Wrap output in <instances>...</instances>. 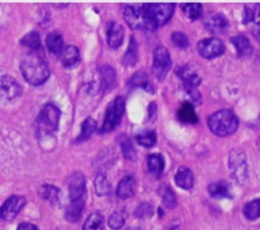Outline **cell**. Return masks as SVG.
Instances as JSON below:
<instances>
[{"mask_svg":"<svg viewBox=\"0 0 260 230\" xmlns=\"http://www.w3.org/2000/svg\"><path fill=\"white\" fill-rule=\"evenodd\" d=\"M94 188H96V192L99 196H106V195L110 194L111 191V184H110L109 179L105 174L100 173L99 176L94 179Z\"/></svg>","mask_w":260,"mask_h":230,"instance_id":"obj_30","label":"cell"},{"mask_svg":"<svg viewBox=\"0 0 260 230\" xmlns=\"http://www.w3.org/2000/svg\"><path fill=\"white\" fill-rule=\"evenodd\" d=\"M231 42L235 46V49H236L239 56H249V55H251L252 51H254V47H252L251 42L249 41L247 37L242 36V34L232 37Z\"/></svg>","mask_w":260,"mask_h":230,"instance_id":"obj_19","label":"cell"},{"mask_svg":"<svg viewBox=\"0 0 260 230\" xmlns=\"http://www.w3.org/2000/svg\"><path fill=\"white\" fill-rule=\"evenodd\" d=\"M129 87H138V88L141 87V88L147 89L149 93H153L152 92L153 89H152L151 82L148 81V78H147V75L144 72H138V74L133 75V78L129 81Z\"/></svg>","mask_w":260,"mask_h":230,"instance_id":"obj_32","label":"cell"},{"mask_svg":"<svg viewBox=\"0 0 260 230\" xmlns=\"http://www.w3.org/2000/svg\"><path fill=\"white\" fill-rule=\"evenodd\" d=\"M100 74H101V87L104 91H109L112 89L116 84V72H115L114 67L109 66V65H104L100 69Z\"/></svg>","mask_w":260,"mask_h":230,"instance_id":"obj_20","label":"cell"},{"mask_svg":"<svg viewBox=\"0 0 260 230\" xmlns=\"http://www.w3.org/2000/svg\"><path fill=\"white\" fill-rule=\"evenodd\" d=\"M69 200L77 201V200L86 199V178L81 172H74L68 181Z\"/></svg>","mask_w":260,"mask_h":230,"instance_id":"obj_11","label":"cell"},{"mask_svg":"<svg viewBox=\"0 0 260 230\" xmlns=\"http://www.w3.org/2000/svg\"><path fill=\"white\" fill-rule=\"evenodd\" d=\"M60 109L55 104L46 103L37 117L39 131L42 134H54L59 127Z\"/></svg>","mask_w":260,"mask_h":230,"instance_id":"obj_4","label":"cell"},{"mask_svg":"<svg viewBox=\"0 0 260 230\" xmlns=\"http://www.w3.org/2000/svg\"><path fill=\"white\" fill-rule=\"evenodd\" d=\"M84 202L86 199L77 200V201H71L67 210H65V219L71 222H77L81 219V215L84 209Z\"/></svg>","mask_w":260,"mask_h":230,"instance_id":"obj_21","label":"cell"},{"mask_svg":"<svg viewBox=\"0 0 260 230\" xmlns=\"http://www.w3.org/2000/svg\"><path fill=\"white\" fill-rule=\"evenodd\" d=\"M21 44L23 46L28 47L31 51H37L41 46V41H40V34L37 31H31L29 33H27L23 39L21 40Z\"/></svg>","mask_w":260,"mask_h":230,"instance_id":"obj_31","label":"cell"},{"mask_svg":"<svg viewBox=\"0 0 260 230\" xmlns=\"http://www.w3.org/2000/svg\"><path fill=\"white\" fill-rule=\"evenodd\" d=\"M46 46L52 54H60L64 46V40L59 32H50L46 37Z\"/></svg>","mask_w":260,"mask_h":230,"instance_id":"obj_25","label":"cell"},{"mask_svg":"<svg viewBox=\"0 0 260 230\" xmlns=\"http://www.w3.org/2000/svg\"><path fill=\"white\" fill-rule=\"evenodd\" d=\"M144 13L147 14L149 19L158 26H164L167 22L171 19L172 14H174L175 6L169 3H161V4H142Z\"/></svg>","mask_w":260,"mask_h":230,"instance_id":"obj_6","label":"cell"},{"mask_svg":"<svg viewBox=\"0 0 260 230\" xmlns=\"http://www.w3.org/2000/svg\"><path fill=\"white\" fill-rule=\"evenodd\" d=\"M136 192V179L132 176H126L120 181L117 186V196L122 200L132 197Z\"/></svg>","mask_w":260,"mask_h":230,"instance_id":"obj_18","label":"cell"},{"mask_svg":"<svg viewBox=\"0 0 260 230\" xmlns=\"http://www.w3.org/2000/svg\"><path fill=\"white\" fill-rule=\"evenodd\" d=\"M252 34H254V37L257 41H260V23L255 24L254 28H252Z\"/></svg>","mask_w":260,"mask_h":230,"instance_id":"obj_43","label":"cell"},{"mask_svg":"<svg viewBox=\"0 0 260 230\" xmlns=\"http://www.w3.org/2000/svg\"><path fill=\"white\" fill-rule=\"evenodd\" d=\"M199 54L206 59H214L221 56L224 52V45L221 40L212 37V39L202 40L198 44Z\"/></svg>","mask_w":260,"mask_h":230,"instance_id":"obj_12","label":"cell"},{"mask_svg":"<svg viewBox=\"0 0 260 230\" xmlns=\"http://www.w3.org/2000/svg\"><path fill=\"white\" fill-rule=\"evenodd\" d=\"M170 230H180V226L179 225H174V226H172Z\"/></svg>","mask_w":260,"mask_h":230,"instance_id":"obj_44","label":"cell"},{"mask_svg":"<svg viewBox=\"0 0 260 230\" xmlns=\"http://www.w3.org/2000/svg\"><path fill=\"white\" fill-rule=\"evenodd\" d=\"M39 195L44 200L49 201L50 204L57 205L60 202V197H61V192L59 188H56L52 184H42L39 189Z\"/></svg>","mask_w":260,"mask_h":230,"instance_id":"obj_24","label":"cell"},{"mask_svg":"<svg viewBox=\"0 0 260 230\" xmlns=\"http://www.w3.org/2000/svg\"><path fill=\"white\" fill-rule=\"evenodd\" d=\"M171 69V56L166 47L158 46L153 52V74L158 81H164Z\"/></svg>","mask_w":260,"mask_h":230,"instance_id":"obj_9","label":"cell"},{"mask_svg":"<svg viewBox=\"0 0 260 230\" xmlns=\"http://www.w3.org/2000/svg\"><path fill=\"white\" fill-rule=\"evenodd\" d=\"M121 149L122 152H124L125 158L130 159V161H134V159H136V149L133 147L130 140L126 139V137H125L124 141L121 142Z\"/></svg>","mask_w":260,"mask_h":230,"instance_id":"obj_39","label":"cell"},{"mask_svg":"<svg viewBox=\"0 0 260 230\" xmlns=\"http://www.w3.org/2000/svg\"><path fill=\"white\" fill-rule=\"evenodd\" d=\"M105 220L101 212H92L83 224V230H104Z\"/></svg>","mask_w":260,"mask_h":230,"instance_id":"obj_26","label":"cell"},{"mask_svg":"<svg viewBox=\"0 0 260 230\" xmlns=\"http://www.w3.org/2000/svg\"><path fill=\"white\" fill-rule=\"evenodd\" d=\"M136 216L141 217V219H146V217L152 216V206L148 202H143L139 205L136 209Z\"/></svg>","mask_w":260,"mask_h":230,"instance_id":"obj_40","label":"cell"},{"mask_svg":"<svg viewBox=\"0 0 260 230\" xmlns=\"http://www.w3.org/2000/svg\"><path fill=\"white\" fill-rule=\"evenodd\" d=\"M26 197L21 195H13L0 206V221L11 222L18 216L19 212L26 206Z\"/></svg>","mask_w":260,"mask_h":230,"instance_id":"obj_8","label":"cell"},{"mask_svg":"<svg viewBox=\"0 0 260 230\" xmlns=\"http://www.w3.org/2000/svg\"><path fill=\"white\" fill-rule=\"evenodd\" d=\"M124 40V28L116 22H110L107 27V45L111 49H117L121 46Z\"/></svg>","mask_w":260,"mask_h":230,"instance_id":"obj_14","label":"cell"},{"mask_svg":"<svg viewBox=\"0 0 260 230\" xmlns=\"http://www.w3.org/2000/svg\"><path fill=\"white\" fill-rule=\"evenodd\" d=\"M96 127H97V124L93 119L88 117V119L84 120L83 124H82L81 134H79V136L77 137L76 142H83L86 141V140H88L89 137L93 135V132L96 131Z\"/></svg>","mask_w":260,"mask_h":230,"instance_id":"obj_29","label":"cell"},{"mask_svg":"<svg viewBox=\"0 0 260 230\" xmlns=\"http://www.w3.org/2000/svg\"><path fill=\"white\" fill-rule=\"evenodd\" d=\"M208 126L217 136H230L239 127V119L230 109H221L209 116Z\"/></svg>","mask_w":260,"mask_h":230,"instance_id":"obj_2","label":"cell"},{"mask_svg":"<svg viewBox=\"0 0 260 230\" xmlns=\"http://www.w3.org/2000/svg\"><path fill=\"white\" fill-rule=\"evenodd\" d=\"M125 111V101L122 97H116L111 103L109 104L106 109V114H105L104 124H102L100 132L101 134H107V132L112 131L119 126L121 122L122 114Z\"/></svg>","mask_w":260,"mask_h":230,"instance_id":"obj_5","label":"cell"},{"mask_svg":"<svg viewBox=\"0 0 260 230\" xmlns=\"http://www.w3.org/2000/svg\"><path fill=\"white\" fill-rule=\"evenodd\" d=\"M229 166L232 177L237 183H245L247 179V159L242 150L234 149L230 152Z\"/></svg>","mask_w":260,"mask_h":230,"instance_id":"obj_7","label":"cell"},{"mask_svg":"<svg viewBox=\"0 0 260 230\" xmlns=\"http://www.w3.org/2000/svg\"><path fill=\"white\" fill-rule=\"evenodd\" d=\"M208 192L214 199H230V197H232L229 183L224 181L213 182V183L209 184Z\"/></svg>","mask_w":260,"mask_h":230,"instance_id":"obj_22","label":"cell"},{"mask_svg":"<svg viewBox=\"0 0 260 230\" xmlns=\"http://www.w3.org/2000/svg\"><path fill=\"white\" fill-rule=\"evenodd\" d=\"M147 163H148V171L154 176H159L164 172L165 159L161 154H151L147 159Z\"/></svg>","mask_w":260,"mask_h":230,"instance_id":"obj_27","label":"cell"},{"mask_svg":"<svg viewBox=\"0 0 260 230\" xmlns=\"http://www.w3.org/2000/svg\"><path fill=\"white\" fill-rule=\"evenodd\" d=\"M171 39L175 46L180 47V49H186L189 46V40H187L186 34L182 33V32H174Z\"/></svg>","mask_w":260,"mask_h":230,"instance_id":"obj_38","label":"cell"},{"mask_svg":"<svg viewBox=\"0 0 260 230\" xmlns=\"http://www.w3.org/2000/svg\"><path fill=\"white\" fill-rule=\"evenodd\" d=\"M124 18L126 23L133 29H142V31H154L157 28L156 24L147 17L142 6L137 4H125L124 6Z\"/></svg>","mask_w":260,"mask_h":230,"instance_id":"obj_3","label":"cell"},{"mask_svg":"<svg viewBox=\"0 0 260 230\" xmlns=\"http://www.w3.org/2000/svg\"><path fill=\"white\" fill-rule=\"evenodd\" d=\"M22 94V87L11 75H0V99L13 101Z\"/></svg>","mask_w":260,"mask_h":230,"instance_id":"obj_10","label":"cell"},{"mask_svg":"<svg viewBox=\"0 0 260 230\" xmlns=\"http://www.w3.org/2000/svg\"><path fill=\"white\" fill-rule=\"evenodd\" d=\"M125 219H126L125 212L122 211V210H116V211L112 212L111 216L109 217V226L114 230L120 229V227L124 225Z\"/></svg>","mask_w":260,"mask_h":230,"instance_id":"obj_37","label":"cell"},{"mask_svg":"<svg viewBox=\"0 0 260 230\" xmlns=\"http://www.w3.org/2000/svg\"><path fill=\"white\" fill-rule=\"evenodd\" d=\"M61 55V62L65 67H72L77 65L81 60V55H79V50L73 45L64 47L62 51L60 52Z\"/></svg>","mask_w":260,"mask_h":230,"instance_id":"obj_17","label":"cell"},{"mask_svg":"<svg viewBox=\"0 0 260 230\" xmlns=\"http://www.w3.org/2000/svg\"><path fill=\"white\" fill-rule=\"evenodd\" d=\"M181 8L184 11L185 16L187 17L191 21H195V19H199L202 16V9L203 7L201 4H181Z\"/></svg>","mask_w":260,"mask_h":230,"instance_id":"obj_36","label":"cell"},{"mask_svg":"<svg viewBox=\"0 0 260 230\" xmlns=\"http://www.w3.org/2000/svg\"><path fill=\"white\" fill-rule=\"evenodd\" d=\"M159 195H161L162 202H164L165 206L169 207V209H174V207H176V204H177L176 196H175L174 191H172L169 186H162L161 194Z\"/></svg>","mask_w":260,"mask_h":230,"instance_id":"obj_34","label":"cell"},{"mask_svg":"<svg viewBox=\"0 0 260 230\" xmlns=\"http://www.w3.org/2000/svg\"><path fill=\"white\" fill-rule=\"evenodd\" d=\"M204 27L211 33H223L229 28V21L219 13H208L204 18Z\"/></svg>","mask_w":260,"mask_h":230,"instance_id":"obj_13","label":"cell"},{"mask_svg":"<svg viewBox=\"0 0 260 230\" xmlns=\"http://www.w3.org/2000/svg\"><path fill=\"white\" fill-rule=\"evenodd\" d=\"M256 145H257V149L260 150V136H259V139H257V141H256Z\"/></svg>","mask_w":260,"mask_h":230,"instance_id":"obj_45","label":"cell"},{"mask_svg":"<svg viewBox=\"0 0 260 230\" xmlns=\"http://www.w3.org/2000/svg\"><path fill=\"white\" fill-rule=\"evenodd\" d=\"M177 117L184 124H197L198 122V116L194 111V106L190 102H184L181 107L177 111Z\"/></svg>","mask_w":260,"mask_h":230,"instance_id":"obj_23","label":"cell"},{"mask_svg":"<svg viewBox=\"0 0 260 230\" xmlns=\"http://www.w3.org/2000/svg\"><path fill=\"white\" fill-rule=\"evenodd\" d=\"M175 183L182 189H190L194 184V174L187 167H180L175 174Z\"/></svg>","mask_w":260,"mask_h":230,"instance_id":"obj_16","label":"cell"},{"mask_svg":"<svg viewBox=\"0 0 260 230\" xmlns=\"http://www.w3.org/2000/svg\"><path fill=\"white\" fill-rule=\"evenodd\" d=\"M122 61H124L125 66H134L137 64V61H138V45H137V41L134 37L130 39L129 47H127V51L125 54Z\"/></svg>","mask_w":260,"mask_h":230,"instance_id":"obj_28","label":"cell"},{"mask_svg":"<svg viewBox=\"0 0 260 230\" xmlns=\"http://www.w3.org/2000/svg\"><path fill=\"white\" fill-rule=\"evenodd\" d=\"M23 78L32 86H41L49 79L50 69L44 57L37 51H29L24 55L19 64Z\"/></svg>","mask_w":260,"mask_h":230,"instance_id":"obj_1","label":"cell"},{"mask_svg":"<svg viewBox=\"0 0 260 230\" xmlns=\"http://www.w3.org/2000/svg\"><path fill=\"white\" fill-rule=\"evenodd\" d=\"M17 230H39V227L31 222H21Z\"/></svg>","mask_w":260,"mask_h":230,"instance_id":"obj_42","label":"cell"},{"mask_svg":"<svg viewBox=\"0 0 260 230\" xmlns=\"http://www.w3.org/2000/svg\"><path fill=\"white\" fill-rule=\"evenodd\" d=\"M177 75L184 82V87H190V88H197L202 83V79L195 71L190 69L189 65L177 69Z\"/></svg>","mask_w":260,"mask_h":230,"instance_id":"obj_15","label":"cell"},{"mask_svg":"<svg viewBox=\"0 0 260 230\" xmlns=\"http://www.w3.org/2000/svg\"><path fill=\"white\" fill-rule=\"evenodd\" d=\"M244 215L249 220H256L260 217V199L247 202L244 206Z\"/></svg>","mask_w":260,"mask_h":230,"instance_id":"obj_33","label":"cell"},{"mask_svg":"<svg viewBox=\"0 0 260 230\" xmlns=\"http://www.w3.org/2000/svg\"><path fill=\"white\" fill-rule=\"evenodd\" d=\"M156 116H157V106L153 102V103L149 104L148 107V119L151 120V121H153V120L156 119Z\"/></svg>","mask_w":260,"mask_h":230,"instance_id":"obj_41","label":"cell"},{"mask_svg":"<svg viewBox=\"0 0 260 230\" xmlns=\"http://www.w3.org/2000/svg\"><path fill=\"white\" fill-rule=\"evenodd\" d=\"M136 140L139 145H142V146L152 147L156 144L157 136L156 134H154V131H144L137 135Z\"/></svg>","mask_w":260,"mask_h":230,"instance_id":"obj_35","label":"cell"}]
</instances>
